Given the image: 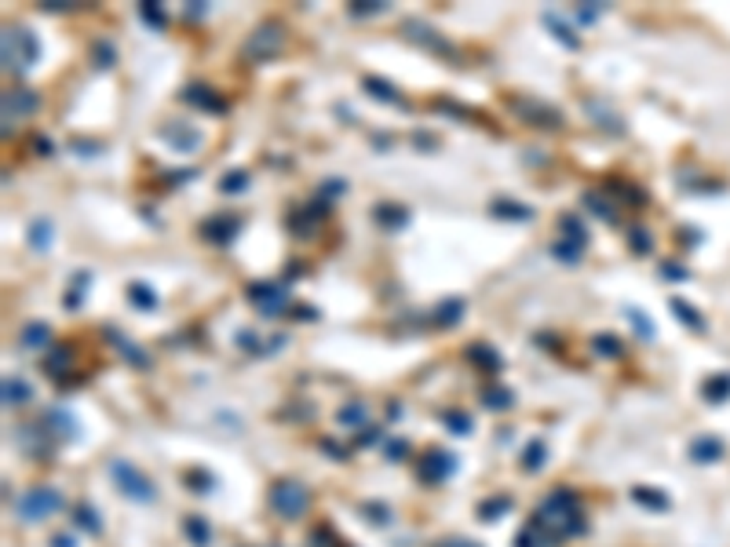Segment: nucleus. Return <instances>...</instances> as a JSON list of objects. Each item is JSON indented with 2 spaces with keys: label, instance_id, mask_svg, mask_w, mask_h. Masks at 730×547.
I'll use <instances>...</instances> for the list:
<instances>
[{
  "label": "nucleus",
  "instance_id": "obj_1",
  "mask_svg": "<svg viewBox=\"0 0 730 547\" xmlns=\"http://www.w3.org/2000/svg\"><path fill=\"white\" fill-rule=\"evenodd\" d=\"M40 55L37 37L26 26H8L4 30V70H30Z\"/></svg>",
  "mask_w": 730,
  "mask_h": 547
},
{
  "label": "nucleus",
  "instance_id": "obj_2",
  "mask_svg": "<svg viewBox=\"0 0 730 547\" xmlns=\"http://www.w3.org/2000/svg\"><path fill=\"white\" fill-rule=\"evenodd\" d=\"M245 296H249V303L260 310V314H267V318H274V314H285V307H289V288L285 285H277V281H252L249 288H245Z\"/></svg>",
  "mask_w": 730,
  "mask_h": 547
},
{
  "label": "nucleus",
  "instance_id": "obj_3",
  "mask_svg": "<svg viewBox=\"0 0 730 547\" xmlns=\"http://www.w3.org/2000/svg\"><path fill=\"white\" fill-rule=\"evenodd\" d=\"M110 474H114L117 489H121L124 496H132V500H139V503H150V500H154V481H150L143 471H136L132 464H124V460H114V464H110Z\"/></svg>",
  "mask_w": 730,
  "mask_h": 547
},
{
  "label": "nucleus",
  "instance_id": "obj_4",
  "mask_svg": "<svg viewBox=\"0 0 730 547\" xmlns=\"http://www.w3.org/2000/svg\"><path fill=\"white\" fill-rule=\"evenodd\" d=\"M282 44H285V30L277 26V23H263L260 30L249 37L245 55H249L252 62H267V59H274L277 51H282Z\"/></svg>",
  "mask_w": 730,
  "mask_h": 547
},
{
  "label": "nucleus",
  "instance_id": "obj_5",
  "mask_svg": "<svg viewBox=\"0 0 730 547\" xmlns=\"http://www.w3.org/2000/svg\"><path fill=\"white\" fill-rule=\"evenodd\" d=\"M270 503H274L277 515L296 518V515L307 511V489L299 486V481H292V478H282V481L270 489Z\"/></svg>",
  "mask_w": 730,
  "mask_h": 547
},
{
  "label": "nucleus",
  "instance_id": "obj_6",
  "mask_svg": "<svg viewBox=\"0 0 730 547\" xmlns=\"http://www.w3.org/2000/svg\"><path fill=\"white\" fill-rule=\"evenodd\" d=\"M508 106L519 113L526 124H533V128H559V124H563L559 110L544 106V102H537V99H508Z\"/></svg>",
  "mask_w": 730,
  "mask_h": 547
},
{
  "label": "nucleus",
  "instance_id": "obj_7",
  "mask_svg": "<svg viewBox=\"0 0 730 547\" xmlns=\"http://www.w3.org/2000/svg\"><path fill=\"white\" fill-rule=\"evenodd\" d=\"M241 226H245V219H241V216H234V212H220V216H208V219L201 223V238H205V241H212V245H230L234 238L241 234Z\"/></svg>",
  "mask_w": 730,
  "mask_h": 547
},
{
  "label": "nucleus",
  "instance_id": "obj_8",
  "mask_svg": "<svg viewBox=\"0 0 730 547\" xmlns=\"http://www.w3.org/2000/svg\"><path fill=\"white\" fill-rule=\"evenodd\" d=\"M62 508V496L55 493V489H33V493H26L23 500H18V515L23 518H48V515H55Z\"/></svg>",
  "mask_w": 730,
  "mask_h": 547
},
{
  "label": "nucleus",
  "instance_id": "obj_9",
  "mask_svg": "<svg viewBox=\"0 0 730 547\" xmlns=\"http://www.w3.org/2000/svg\"><path fill=\"white\" fill-rule=\"evenodd\" d=\"M405 37L417 40V44H424L427 51H435V55H445V59H453V55H457L453 48H449V40H445V37H438V30H435V26H427V23H420V18H405Z\"/></svg>",
  "mask_w": 730,
  "mask_h": 547
},
{
  "label": "nucleus",
  "instance_id": "obj_10",
  "mask_svg": "<svg viewBox=\"0 0 730 547\" xmlns=\"http://www.w3.org/2000/svg\"><path fill=\"white\" fill-rule=\"evenodd\" d=\"M161 139L172 142V150H179V154H194L198 146H201V132L198 128H190L186 121H172L161 128Z\"/></svg>",
  "mask_w": 730,
  "mask_h": 547
},
{
  "label": "nucleus",
  "instance_id": "obj_11",
  "mask_svg": "<svg viewBox=\"0 0 730 547\" xmlns=\"http://www.w3.org/2000/svg\"><path fill=\"white\" fill-rule=\"evenodd\" d=\"M457 471V456H449V453H442V449H431L424 460H420V474L427 478V481H442V478H449Z\"/></svg>",
  "mask_w": 730,
  "mask_h": 547
},
{
  "label": "nucleus",
  "instance_id": "obj_12",
  "mask_svg": "<svg viewBox=\"0 0 730 547\" xmlns=\"http://www.w3.org/2000/svg\"><path fill=\"white\" fill-rule=\"evenodd\" d=\"M183 102H190V106H198V110H208V113H223L227 110V102L220 99V92H212L208 84H190V88H183Z\"/></svg>",
  "mask_w": 730,
  "mask_h": 547
},
{
  "label": "nucleus",
  "instance_id": "obj_13",
  "mask_svg": "<svg viewBox=\"0 0 730 547\" xmlns=\"http://www.w3.org/2000/svg\"><path fill=\"white\" fill-rule=\"evenodd\" d=\"M37 110V92H30V88H11V92H4V121H18V117H26V113H33Z\"/></svg>",
  "mask_w": 730,
  "mask_h": 547
},
{
  "label": "nucleus",
  "instance_id": "obj_14",
  "mask_svg": "<svg viewBox=\"0 0 730 547\" xmlns=\"http://www.w3.org/2000/svg\"><path fill=\"white\" fill-rule=\"evenodd\" d=\"M361 88L369 92L373 99H380V102H391V106H405V95L395 88L391 80H383V77H373V73L361 77Z\"/></svg>",
  "mask_w": 730,
  "mask_h": 547
},
{
  "label": "nucleus",
  "instance_id": "obj_15",
  "mask_svg": "<svg viewBox=\"0 0 730 547\" xmlns=\"http://www.w3.org/2000/svg\"><path fill=\"white\" fill-rule=\"evenodd\" d=\"M541 18H544V26L555 33V40H559V44H566L570 51L581 48V37L573 33V26H566V23H563V15H559V11H544Z\"/></svg>",
  "mask_w": 730,
  "mask_h": 547
},
{
  "label": "nucleus",
  "instance_id": "obj_16",
  "mask_svg": "<svg viewBox=\"0 0 730 547\" xmlns=\"http://www.w3.org/2000/svg\"><path fill=\"white\" fill-rule=\"evenodd\" d=\"M44 372L52 376V380H66V369L73 365V350L70 347H55V350H48L44 354Z\"/></svg>",
  "mask_w": 730,
  "mask_h": 547
},
{
  "label": "nucleus",
  "instance_id": "obj_17",
  "mask_svg": "<svg viewBox=\"0 0 730 547\" xmlns=\"http://www.w3.org/2000/svg\"><path fill=\"white\" fill-rule=\"evenodd\" d=\"M460 318H464V300L453 296V300H442V303L435 307L431 325H435V328H449V325H457Z\"/></svg>",
  "mask_w": 730,
  "mask_h": 547
},
{
  "label": "nucleus",
  "instance_id": "obj_18",
  "mask_svg": "<svg viewBox=\"0 0 730 547\" xmlns=\"http://www.w3.org/2000/svg\"><path fill=\"white\" fill-rule=\"evenodd\" d=\"M106 340H110V343H117V347H121V354H124V357H128V362H132V365H139V369H146V365H150L146 350H143V347H136L132 340H124V336H121L117 328H106Z\"/></svg>",
  "mask_w": 730,
  "mask_h": 547
},
{
  "label": "nucleus",
  "instance_id": "obj_19",
  "mask_svg": "<svg viewBox=\"0 0 730 547\" xmlns=\"http://www.w3.org/2000/svg\"><path fill=\"white\" fill-rule=\"evenodd\" d=\"M467 357H471L475 365L489 369V372H501V369H504V357L493 350L489 343H471V347H467Z\"/></svg>",
  "mask_w": 730,
  "mask_h": 547
},
{
  "label": "nucleus",
  "instance_id": "obj_20",
  "mask_svg": "<svg viewBox=\"0 0 730 547\" xmlns=\"http://www.w3.org/2000/svg\"><path fill=\"white\" fill-rule=\"evenodd\" d=\"M585 248H588V245H577V241H566V238H563V241L551 245V256L559 259L563 266H577V263H581V256H585Z\"/></svg>",
  "mask_w": 730,
  "mask_h": 547
},
{
  "label": "nucleus",
  "instance_id": "obj_21",
  "mask_svg": "<svg viewBox=\"0 0 730 547\" xmlns=\"http://www.w3.org/2000/svg\"><path fill=\"white\" fill-rule=\"evenodd\" d=\"M581 204L588 208L592 216H599V219H603V223H617V212H614V204H610V201H606L603 194H595V190H588V194L581 197Z\"/></svg>",
  "mask_w": 730,
  "mask_h": 547
},
{
  "label": "nucleus",
  "instance_id": "obj_22",
  "mask_svg": "<svg viewBox=\"0 0 730 547\" xmlns=\"http://www.w3.org/2000/svg\"><path fill=\"white\" fill-rule=\"evenodd\" d=\"M30 398H33V387L26 380H18V376H8L4 380V402L8 405H26Z\"/></svg>",
  "mask_w": 730,
  "mask_h": 547
},
{
  "label": "nucleus",
  "instance_id": "obj_23",
  "mask_svg": "<svg viewBox=\"0 0 730 547\" xmlns=\"http://www.w3.org/2000/svg\"><path fill=\"white\" fill-rule=\"evenodd\" d=\"M376 223L388 226V230H395V226L409 223V212H405L402 204H376Z\"/></svg>",
  "mask_w": 730,
  "mask_h": 547
},
{
  "label": "nucleus",
  "instance_id": "obj_24",
  "mask_svg": "<svg viewBox=\"0 0 730 547\" xmlns=\"http://www.w3.org/2000/svg\"><path fill=\"white\" fill-rule=\"evenodd\" d=\"M493 216H497V219H519V223H526V219H533V208H526V204H519V201H493Z\"/></svg>",
  "mask_w": 730,
  "mask_h": 547
},
{
  "label": "nucleus",
  "instance_id": "obj_25",
  "mask_svg": "<svg viewBox=\"0 0 730 547\" xmlns=\"http://www.w3.org/2000/svg\"><path fill=\"white\" fill-rule=\"evenodd\" d=\"M128 303H136L139 310H157V296H154V288L143 285V281H132V285H128Z\"/></svg>",
  "mask_w": 730,
  "mask_h": 547
},
{
  "label": "nucleus",
  "instance_id": "obj_26",
  "mask_svg": "<svg viewBox=\"0 0 730 547\" xmlns=\"http://www.w3.org/2000/svg\"><path fill=\"white\" fill-rule=\"evenodd\" d=\"M48 340H52V328H48L44 321H30V325L23 328V343H26V347H33V350H40Z\"/></svg>",
  "mask_w": 730,
  "mask_h": 547
},
{
  "label": "nucleus",
  "instance_id": "obj_27",
  "mask_svg": "<svg viewBox=\"0 0 730 547\" xmlns=\"http://www.w3.org/2000/svg\"><path fill=\"white\" fill-rule=\"evenodd\" d=\"M249 183H252V176L241 172V168H234V172H227V176L220 179V190H223V194H241V190H249Z\"/></svg>",
  "mask_w": 730,
  "mask_h": 547
},
{
  "label": "nucleus",
  "instance_id": "obj_28",
  "mask_svg": "<svg viewBox=\"0 0 730 547\" xmlns=\"http://www.w3.org/2000/svg\"><path fill=\"white\" fill-rule=\"evenodd\" d=\"M482 405H489V409H508V405H511V391H504V387H497V383H486V387H482Z\"/></svg>",
  "mask_w": 730,
  "mask_h": 547
},
{
  "label": "nucleus",
  "instance_id": "obj_29",
  "mask_svg": "<svg viewBox=\"0 0 730 547\" xmlns=\"http://www.w3.org/2000/svg\"><path fill=\"white\" fill-rule=\"evenodd\" d=\"M559 226H563V234H566V241H577V245H588V230H585V223L577 219V216H563V219H559Z\"/></svg>",
  "mask_w": 730,
  "mask_h": 547
},
{
  "label": "nucleus",
  "instance_id": "obj_30",
  "mask_svg": "<svg viewBox=\"0 0 730 547\" xmlns=\"http://www.w3.org/2000/svg\"><path fill=\"white\" fill-rule=\"evenodd\" d=\"M30 245H33L37 252L52 245V223H48V219H33V223H30Z\"/></svg>",
  "mask_w": 730,
  "mask_h": 547
},
{
  "label": "nucleus",
  "instance_id": "obj_31",
  "mask_svg": "<svg viewBox=\"0 0 730 547\" xmlns=\"http://www.w3.org/2000/svg\"><path fill=\"white\" fill-rule=\"evenodd\" d=\"M592 347H595L599 354H603V357H621V354H625V347H621V340H617V336H610V332L595 336V340H592Z\"/></svg>",
  "mask_w": 730,
  "mask_h": 547
},
{
  "label": "nucleus",
  "instance_id": "obj_32",
  "mask_svg": "<svg viewBox=\"0 0 730 547\" xmlns=\"http://www.w3.org/2000/svg\"><path fill=\"white\" fill-rule=\"evenodd\" d=\"M92 59H95V66H99V70H110L114 62H117V51H114V44H110V40H95V48H92Z\"/></svg>",
  "mask_w": 730,
  "mask_h": 547
},
{
  "label": "nucleus",
  "instance_id": "obj_33",
  "mask_svg": "<svg viewBox=\"0 0 730 547\" xmlns=\"http://www.w3.org/2000/svg\"><path fill=\"white\" fill-rule=\"evenodd\" d=\"M625 318L635 325V332L642 336V340H654V328H650V318L642 310H635V307H625Z\"/></svg>",
  "mask_w": 730,
  "mask_h": 547
},
{
  "label": "nucleus",
  "instance_id": "obj_34",
  "mask_svg": "<svg viewBox=\"0 0 730 547\" xmlns=\"http://www.w3.org/2000/svg\"><path fill=\"white\" fill-rule=\"evenodd\" d=\"M628 245H632V252H639V256H647V252L654 248L650 234H647L642 226H628Z\"/></svg>",
  "mask_w": 730,
  "mask_h": 547
},
{
  "label": "nucleus",
  "instance_id": "obj_35",
  "mask_svg": "<svg viewBox=\"0 0 730 547\" xmlns=\"http://www.w3.org/2000/svg\"><path fill=\"white\" fill-rule=\"evenodd\" d=\"M369 419V409H365L361 402H351L347 409L340 412V424H351V427H358V424H365Z\"/></svg>",
  "mask_w": 730,
  "mask_h": 547
},
{
  "label": "nucleus",
  "instance_id": "obj_36",
  "mask_svg": "<svg viewBox=\"0 0 730 547\" xmlns=\"http://www.w3.org/2000/svg\"><path fill=\"white\" fill-rule=\"evenodd\" d=\"M139 15H143V23L154 26V30H164V23H168L164 11H161L157 4H139Z\"/></svg>",
  "mask_w": 730,
  "mask_h": 547
},
{
  "label": "nucleus",
  "instance_id": "obj_37",
  "mask_svg": "<svg viewBox=\"0 0 730 547\" xmlns=\"http://www.w3.org/2000/svg\"><path fill=\"white\" fill-rule=\"evenodd\" d=\"M672 314H676L679 321H686V325H690V328H705V325H701V318H698V314H694L690 307H686L683 300H672Z\"/></svg>",
  "mask_w": 730,
  "mask_h": 547
},
{
  "label": "nucleus",
  "instance_id": "obj_38",
  "mask_svg": "<svg viewBox=\"0 0 730 547\" xmlns=\"http://www.w3.org/2000/svg\"><path fill=\"white\" fill-rule=\"evenodd\" d=\"M186 536H194V543H208V525L201 518H186Z\"/></svg>",
  "mask_w": 730,
  "mask_h": 547
},
{
  "label": "nucleus",
  "instance_id": "obj_39",
  "mask_svg": "<svg viewBox=\"0 0 730 547\" xmlns=\"http://www.w3.org/2000/svg\"><path fill=\"white\" fill-rule=\"evenodd\" d=\"M84 285H88V274H80V278H77V288L66 292V310H77V307H80V300H84L80 288H84Z\"/></svg>",
  "mask_w": 730,
  "mask_h": 547
},
{
  "label": "nucleus",
  "instance_id": "obj_40",
  "mask_svg": "<svg viewBox=\"0 0 730 547\" xmlns=\"http://www.w3.org/2000/svg\"><path fill=\"white\" fill-rule=\"evenodd\" d=\"M380 11H388V4L383 0H369V4H351V15H380Z\"/></svg>",
  "mask_w": 730,
  "mask_h": 547
},
{
  "label": "nucleus",
  "instance_id": "obj_41",
  "mask_svg": "<svg viewBox=\"0 0 730 547\" xmlns=\"http://www.w3.org/2000/svg\"><path fill=\"white\" fill-rule=\"evenodd\" d=\"M238 347H245V350H252V354H263L260 336H256V332H238Z\"/></svg>",
  "mask_w": 730,
  "mask_h": 547
},
{
  "label": "nucleus",
  "instance_id": "obj_42",
  "mask_svg": "<svg viewBox=\"0 0 730 547\" xmlns=\"http://www.w3.org/2000/svg\"><path fill=\"white\" fill-rule=\"evenodd\" d=\"M445 427H449V431H457V434H467V431H471V419H467V416H460V412H453V416H445Z\"/></svg>",
  "mask_w": 730,
  "mask_h": 547
},
{
  "label": "nucleus",
  "instance_id": "obj_43",
  "mask_svg": "<svg viewBox=\"0 0 730 547\" xmlns=\"http://www.w3.org/2000/svg\"><path fill=\"white\" fill-rule=\"evenodd\" d=\"M537 464H544V441H533V445H529V453H526V467L533 471Z\"/></svg>",
  "mask_w": 730,
  "mask_h": 547
},
{
  "label": "nucleus",
  "instance_id": "obj_44",
  "mask_svg": "<svg viewBox=\"0 0 730 547\" xmlns=\"http://www.w3.org/2000/svg\"><path fill=\"white\" fill-rule=\"evenodd\" d=\"M77 515H80V522H84V525H88V533H99V529H102V525L95 522V515H92V508H88V503H80V508H77Z\"/></svg>",
  "mask_w": 730,
  "mask_h": 547
},
{
  "label": "nucleus",
  "instance_id": "obj_45",
  "mask_svg": "<svg viewBox=\"0 0 730 547\" xmlns=\"http://www.w3.org/2000/svg\"><path fill=\"white\" fill-rule=\"evenodd\" d=\"M635 496L647 503V508H664V496L661 493H650V489H635Z\"/></svg>",
  "mask_w": 730,
  "mask_h": 547
},
{
  "label": "nucleus",
  "instance_id": "obj_46",
  "mask_svg": "<svg viewBox=\"0 0 730 547\" xmlns=\"http://www.w3.org/2000/svg\"><path fill=\"white\" fill-rule=\"evenodd\" d=\"M694 456H719V445H712V438H701V445H694Z\"/></svg>",
  "mask_w": 730,
  "mask_h": 547
},
{
  "label": "nucleus",
  "instance_id": "obj_47",
  "mask_svg": "<svg viewBox=\"0 0 730 547\" xmlns=\"http://www.w3.org/2000/svg\"><path fill=\"white\" fill-rule=\"evenodd\" d=\"M73 146H77V154H84V157H92V154H99V150H102V146H99V142H84V139H77V142H70V150H73Z\"/></svg>",
  "mask_w": 730,
  "mask_h": 547
},
{
  "label": "nucleus",
  "instance_id": "obj_48",
  "mask_svg": "<svg viewBox=\"0 0 730 547\" xmlns=\"http://www.w3.org/2000/svg\"><path fill=\"white\" fill-rule=\"evenodd\" d=\"M577 15H581V23H595V18H599V8L585 4V8H577Z\"/></svg>",
  "mask_w": 730,
  "mask_h": 547
},
{
  "label": "nucleus",
  "instance_id": "obj_49",
  "mask_svg": "<svg viewBox=\"0 0 730 547\" xmlns=\"http://www.w3.org/2000/svg\"><path fill=\"white\" fill-rule=\"evenodd\" d=\"M661 274H664V278H686V270H679L676 263H664V266H661Z\"/></svg>",
  "mask_w": 730,
  "mask_h": 547
},
{
  "label": "nucleus",
  "instance_id": "obj_50",
  "mask_svg": "<svg viewBox=\"0 0 730 547\" xmlns=\"http://www.w3.org/2000/svg\"><path fill=\"white\" fill-rule=\"evenodd\" d=\"M44 11H70L73 4H66V0H48V4H40Z\"/></svg>",
  "mask_w": 730,
  "mask_h": 547
},
{
  "label": "nucleus",
  "instance_id": "obj_51",
  "mask_svg": "<svg viewBox=\"0 0 730 547\" xmlns=\"http://www.w3.org/2000/svg\"><path fill=\"white\" fill-rule=\"evenodd\" d=\"M33 146H37V154H44V157H52V154H55L48 139H33Z\"/></svg>",
  "mask_w": 730,
  "mask_h": 547
},
{
  "label": "nucleus",
  "instance_id": "obj_52",
  "mask_svg": "<svg viewBox=\"0 0 730 547\" xmlns=\"http://www.w3.org/2000/svg\"><path fill=\"white\" fill-rule=\"evenodd\" d=\"M442 547H479V543H471V540H464V536H453V540H445Z\"/></svg>",
  "mask_w": 730,
  "mask_h": 547
},
{
  "label": "nucleus",
  "instance_id": "obj_53",
  "mask_svg": "<svg viewBox=\"0 0 730 547\" xmlns=\"http://www.w3.org/2000/svg\"><path fill=\"white\" fill-rule=\"evenodd\" d=\"M208 11V4H194V8H186V18H201Z\"/></svg>",
  "mask_w": 730,
  "mask_h": 547
}]
</instances>
